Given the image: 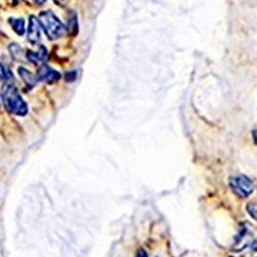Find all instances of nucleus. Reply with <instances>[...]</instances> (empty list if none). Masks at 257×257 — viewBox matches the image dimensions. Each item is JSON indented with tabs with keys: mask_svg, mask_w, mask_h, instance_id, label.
Returning <instances> with one entry per match:
<instances>
[{
	"mask_svg": "<svg viewBox=\"0 0 257 257\" xmlns=\"http://www.w3.org/2000/svg\"><path fill=\"white\" fill-rule=\"evenodd\" d=\"M252 136H253V140H254V142H255V144H257V128L253 131V133H252Z\"/></svg>",
	"mask_w": 257,
	"mask_h": 257,
	"instance_id": "obj_13",
	"label": "nucleus"
},
{
	"mask_svg": "<svg viewBox=\"0 0 257 257\" xmlns=\"http://www.w3.org/2000/svg\"><path fill=\"white\" fill-rule=\"evenodd\" d=\"M229 185L240 198H247L253 193L252 180L246 175L233 176L229 179Z\"/></svg>",
	"mask_w": 257,
	"mask_h": 257,
	"instance_id": "obj_3",
	"label": "nucleus"
},
{
	"mask_svg": "<svg viewBox=\"0 0 257 257\" xmlns=\"http://www.w3.org/2000/svg\"><path fill=\"white\" fill-rule=\"evenodd\" d=\"M8 23L10 24L13 31H15L18 35H20V36L24 35V33H25V21L23 19L10 18L8 20Z\"/></svg>",
	"mask_w": 257,
	"mask_h": 257,
	"instance_id": "obj_8",
	"label": "nucleus"
},
{
	"mask_svg": "<svg viewBox=\"0 0 257 257\" xmlns=\"http://www.w3.org/2000/svg\"><path fill=\"white\" fill-rule=\"evenodd\" d=\"M32 1L35 4H37V5H42V4H44L46 2V0H32Z\"/></svg>",
	"mask_w": 257,
	"mask_h": 257,
	"instance_id": "obj_14",
	"label": "nucleus"
},
{
	"mask_svg": "<svg viewBox=\"0 0 257 257\" xmlns=\"http://www.w3.org/2000/svg\"><path fill=\"white\" fill-rule=\"evenodd\" d=\"M247 211L251 215V217L257 221V204L256 203H249L247 205Z\"/></svg>",
	"mask_w": 257,
	"mask_h": 257,
	"instance_id": "obj_10",
	"label": "nucleus"
},
{
	"mask_svg": "<svg viewBox=\"0 0 257 257\" xmlns=\"http://www.w3.org/2000/svg\"><path fill=\"white\" fill-rule=\"evenodd\" d=\"M37 76L40 80H43V82L48 83V84L56 83L57 80H59L61 78V74L58 71L51 68L50 66L45 65V64L38 69Z\"/></svg>",
	"mask_w": 257,
	"mask_h": 257,
	"instance_id": "obj_4",
	"label": "nucleus"
},
{
	"mask_svg": "<svg viewBox=\"0 0 257 257\" xmlns=\"http://www.w3.org/2000/svg\"><path fill=\"white\" fill-rule=\"evenodd\" d=\"M251 249H252L254 252H257V238L253 241V243L251 244Z\"/></svg>",
	"mask_w": 257,
	"mask_h": 257,
	"instance_id": "obj_12",
	"label": "nucleus"
},
{
	"mask_svg": "<svg viewBox=\"0 0 257 257\" xmlns=\"http://www.w3.org/2000/svg\"><path fill=\"white\" fill-rule=\"evenodd\" d=\"M136 257H148V256H147V253H146V251L144 249H139L137 251Z\"/></svg>",
	"mask_w": 257,
	"mask_h": 257,
	"instance_id": "obj_11",
	"label": "nucleus"
},
{
	"mask_svg": "<svg viewBox=\"0 0 257 257\" xmlns=\"http://www.w3.org/2000/svg\"><path fill=\"white\" fill-rule=\"evenodd\" d=\"M1 79L6 85H11L10 83L13 82V76L11 71L3 64L1 65Z\"/></svg>",
	"mask_w": 257,
	"mask_h": 257,
	"instance_id": "obj_9",
	"label": "nucleus"
},
{
	"mask_svg": "<svg viewBox=\"0 0 257 257\" xmlns=\"http://www.w3.org/2000/svg\"><path fill=\"white\" fill-rule=\"evenodd\" d=\"M27 33H28V40L32 45H36L40 40V23L36 17L30 16L28 32Z\"/></svg>",
	"mask_w": 257,
	"mask_h": 257,
	"instance_id": "obj_5",
	"label": "nucleus"
},
{
	"mask_svg": "<svg viewBox=\"0 0 257 257\" xmlns=\"http://www.w3.org/2000/svg\"><path fill=\"white\" fill-rule=\"evenodd\" d=\"M38 21L51 40H56L65 33L64 25L51 10L40 12Z\"/></svg>",
	"mask_w": 257,
	"mask_h": 257,
	"instance_id": "obj_2",
	"label": "nucleus"
},
{
	"mask_svg": "<svg viewBox=\"0 0 257 257\" xmlns=\"http://www.w3.org/2000/svg\"><path fill=\"white\" fill-rule=\"evenodd\" d=\"M2 101L3 105L12 114L23 116L28 112V107L21 97L20 93L12 85H5L2 91Z\"/></svg>",
	"mask_w": 257,
	"mask_h": 257,
	"instance_id": "obj_1",
	"label": "nucleus"
},
{
	"mask_svg": "<svg viewBox=\"0 0 257 257\" xmlns=\"http://www.w3.org/2000/svg\"><path fill=\"white\" fill-rule=\"evenodd\" d=\"M19 74L22 77V79L24 80V83L26 84V86L28 89H32L33 87L36 86L37 80H38V76L34 75L31 71L27 70L26 68H24V67H20Z\"/></svg>",
	"mask_w": 257,
	"mask_h": 257,
	"instance_id": "obj_7",
	"label": "nucleus"
},
{
	"mask_svg": "<svg viewBox=\"0 0 257 257\" xmlns=\"http://www.w3.org/2000/svg\"><path fill=\"white\" fill-rule=\"evenodd\" d=\"M27 59L35 65H42L48 60V51L45 47H40L38 51H27Z\"/></svg>",
	"mask_w": 257,
	"mask_h": 257,
	"instance_id": "obj_6",
	"label": "nucleus"
}]
</instances>
